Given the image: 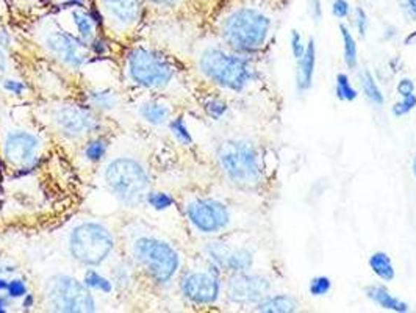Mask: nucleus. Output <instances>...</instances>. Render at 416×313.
<instances>
[{
	"instance_id": "12",
	"label": "nucleus",
	"mask_w": 416,
	"mask_h": 313,
	"mask_svg": "<svg viewBox=\"0 0 416 313\" xmlns=\"http://www.w3.org/2000/svg\"><path fill=\"white\" fill-rule=\"evenodd\" d=\"M271 291L270 279L249 271L230 272L226 282V296L235 305H257Z\"/></svg>"
},
{
	"instance_id": "19",
	"label": "nucleus",
	"mask_w": 416,
	"mask_h": 313,
	"mask_svg": "<svg viewBox=\"0 0 416 313\" xmlns=\"http://www.w3.org/2000/svg\"><path fill=\"white\" fill-rule=\"evenodd\" d=\"M254 265V254L246 248H229L221 271L243 272L249 271Z\"/></svg>"
},
{
	"instance_id": "50",
	"label": "nucleus",
	"mask_w": 416,
	"mask_h": 313,
	"mask_svg": "<svg viewBox=\"0 0 416 313\" xmlns=\"http://www.w3.org/2000/svg\"><path fill=\"white\" fill-rule=\"evenodd\" d=\"M415 41H416V32L410 33V35H408V36L405 38V44H407V46H412Z\"/></svg>"
},
{
	"instance_id": "38",
	"label": "nucleus",
	"mask_w": 416,
	"mask_h": 313,
	"mask_svg": "<svg viewBox=\"0 0 416 313\" xmlns=\"http://www.w3.org/2000/svg\"><path fill=\"white\" fill-rule=\"evenodd\" d=\"M351 4L347 0H333L332 4V15L337 19H346L351 16Z\"/></svg>"
},
{
	"instance_id": "22",
	"label": "nucleus",
	"mask_w": 416,
	"mask_h": 313,
	"mask_svg": "<svg viewBox=\"0 0 416 313\" xmlns=\"http://www.w3.org/2000/svg\"><path fill=\"white\" fill-rule=\"evenodd\" d=\"M368 265L373 271V274L375 277H379L380 281L384 282H391L396 277V270L391 257L387 254L384 251H377L371 254V257L368 258Z\"/></svg>"
},
{
	"instance_id": "16",
	"label": "nucleus",
	"mask_w": 416,
	"mask_h": 313,
	"mask_svg": "<svg viewBox=\"0 0 416 313\" xmlns=\"http://www.w3.org/2000/svg\"><path fill=\"white\" fill-rule=\"evenodd\" d=\"M314 68H317V44H314V39L310 38L307 43L304 55L298 60L296 85L299 91H307L312 88Z\"/></svg>"
},
{
	"instance_id": "2",
	"label": "nucleus",
	"mask_w": 416,
	"mask_h": 313,
	"mask_svg": "<svg viewBox=\"0 0 416 313\" xmlns=\"http://www.w3.org/2000/svg\"><path fill=\"white\" fill-rule=\"evenodd\" d=\"M199 69L207 80L219 88L241 92L255 77L249 55L208 48L199 57Z\"/></svg>"
},
{
	"instance_id": "46",
	"label": "nucleus",
	"mask_w": 416,
	"mask_h": 313,
	"mask_svg": "<svg viewBox=\"0 0 416 313\" xmlns=\"http://www.w3.org/2000/svg\"><path fill=\"white\" fill-rule=\"evenodd\" d=\"M151 2L157 4V5H162V6H172V5H176L179 0H151Z\"/></svg>"
},
{
	"instance_id": "27",
	"label": "nucleus",
	"mask_w": 416,
	"mask_h": 313,
	"mask_svg": "<svg viewBox=\"0 0 416 313\" xmlns=\"http://www.w3.org/2000/svg\"><path fill=\"white\" fill-rule=\"evenodd\" d=\"M106 151H109V141L102 137H96V138H91L90 141L85 144L83 154L88 162L99 163L102 162L104 157L106 155Z\"/></svg>"
},
{
	"instance_id": "10",
	"label": "nucleus",
	"mask_w": 416,
	"mask_h": 313,
	"mask_svg": "<svg viewBox=\"0 0 416 313\" xmlns=\"http://www.w3.org/2000/svg\"><path fill=\"white\" fill-rule=\"evenodd\" d=\"M219 271L210 263V268L205 271H190L183 274L180 281V291L186 301L194 305H213L216 302L223 290Z\"/></svg>"
},
{
	"instance_id": "8",
	"label": "nucleus",
	"mask_w": 416,
	"mask_h": 313,
	"mask_svg": "<svg viewBox=\"0 0 416 313\" xmlns=\"http://www.w3.org/2000/svg\"><path fill=\"white\" fill-rule=\"evenodd\" d=\"M46 304L55 312H96L90 288L71 276H52L44 285Z\"/></svg>"
},
{
	"instance_id": "9",
	"label": "nucleus",
	"mask_w": 416,
	"mask_h": 313,
	"mask_svg": "<svg viewBox=\"0 0 416 313\" xmlns=\"http://www.w3.org/2000/svg\"><path fill=\"white\" fill-rule=\"evenodd\" d=\"M186 218L194 229L204 235L223 232L230 223V213L223 202L210 197H197L186 205Z\"/></svg>"
},
{
	"instance_id": "35",
	"label": "nucleus",
	"mask_w": 416,
	"mask_h": 313,
	"mask_svg": "<svg viewBox=\"0 0 416 313\" xmlns=\"http://www.w3.org/2000/svg\"><path fill=\"white\" fill-rule=\"evenodd\" d=\"M27 293H29V288H27V284L24 279H10L6 296L10 299H21L27 295Z\"/></svg>"
},
{
	"instance_id": "17",
	"label": "nucleus",
	"mask_w": 416,
	"mask_h": 313,
	"mask_svg": "<svg viewBox=\"0 0 416 313\" xmlns=\"http://www.w3.org/2000/svg\"><path fill=\"white\" fill-rule=\"evenodd\" d=\"M365 293L375 305H379V307L384 310L394 312V313H407L410 310V307H408V304L405 301H402V299H399L398 296H394L393 293H390L384 287V285H370V287H366Z\"/></svg>"
},
{
	"instance_id": "21",
	"label": "nucleus",
	"mask_w": 416,
	"mask_h": 313,
	"mask_svg": "<svg viewBox=\"0 0 416 313\" xmlns=\"http://www.w3.org/2000/svg\"><path fill=\"white\" fill-rule=\"evenodd\" d=\"M139 115L147 124L165 125L171 121V110L160 101H147L139 109Z\"/></svg>"
},
{
	"instance_id": "7",
	"label": "nucleus",
	"mask_w": 416,
	"mask_h": 313,
	"mask_svg": "<svg viewBox=\"0 0 416 313\" xmlns=\"http://www.w3.org/2000/svg\"><path fill=\"white\" fill-rule=\"evenodd\" d=\"M127 72L132 82L147 90H163L172 82L176 71L162 53L137 48L127 55Z\"/></svg>"
},
{
	"instance_id": "30",
	"label": "nucleus",
	"mask_w": 416,
	"mask_h": 313,
	"mask_svg": "<svg viewBox=\"0 0 416 313\" xmlns=\"http://www.w3.org/2000/svg\"><path fill=\"white\" fill-rule=\"evenodd\" d=\"M167 125H169V130L172 133V137L176 138L180 144H183V146L193 144V137H191L190 130H188V125L185 123L183 116L172 118L171 121L167 123Z\"/></svg>"
},
{
	"instance_id": "11",
	"label": "nucleus",
	"mask_w": 416,
	"mask_h": 313,
	"mask_svg": "<svg viewBox=\"0 0 416 313\" xmlns=\"http://www.w3.org/2000/svg\"><path fill=\"white\" fill-rule=\"evenodd\" d=\"M53 124L68 138H80L97 132L100 129V121L96 111L88 105L63 104L55 109L52 115Z\"/></svg>"
},
{
	"instance_id": "33",
	"label": "nucleus",
	"mask_w": 416,
	"mask_h": 313,
	"mask_svg": "<svg viewBox=\"0 0 416 313\" xmlns=\"http://www.w3.org/2000/svg\"><path fill=\"white\" fill-rule=\"evenodd\" d=\"M332 290V281L327 276H317L313 277L310 284H308V291L314 298H321L328 295V291Z\"/></svg>"
},
{
	"instance_id": "51",
	"label": "nucleus",
	"mask_w": 416,
	"mask_h": 313,
	"mask_svg": "<svg viewBox=\"0 0 416 313\" xmlns=\"http://www.w3.org/2000/svg\"><path fill=\"white\" fill-rule=\"evenodd\" d=\"M412 174H413V177L416 179V155H415L413 162H412Z\"/></svg>"
},
{
	"instance_id": "1",
	"label": "nucleus",
	"mask_w": 416,
	"mask_h": 313,
	"mask_svg": "<svg viewBox=\"0 0 416 313\" xmlns=\"http://www.w3.org/2000/svg\"><path fill=\"white\" fill-rule=\"evenodd\" d=\"M219 33L230 50L252 55L265 48L271 33V19L254 6H240L223 19Z\"/></svg>"
},
{
	"instance_id": "37",
	"label": "nucleus",
	"mask_w": 416,
	"mask_h": 313,
	"mask_svg": "<svg viewBox=\"0 0 416 313\" xmlns=\"http://www.w3.org/2000/svg\"><path fill=\"white\" fill-rule=\"evenodd\" d=\"M354 25L357 29L360 36H365L368 32V15L366 11L361 8V6H357L354 11Z\"/></svg>"
},
{
	"instance_id": "24",
	"label": "nucleus",
	"mask_w": 416,
	"mask_h": 313,
	"mask_svg": "<svg viewBox=\"0 0 416 313\" xmlns=\"http://www.w3.org/2000/svg\"><path fill=\"white\" fill-rule=\"evenodd\" d=\"M72 19L78 32V38L86 44H90L92 39L96 38V29H97V24L92 21L90 11H85L82 8L76 10L72 13Z\"/></svg>"
},
{
	"instance_id": "32",
	"label": "nucleus",
	"mask_w": 416,
	"mask_h": 313,
	"mask_svg": "<svg viewBox=\"0 0 416 313\" xmlns=\"http://www.w3.org/2000/svg\"><path fill=\"white\" fill-rule=\"evenodd\" d=\"M416 109V95L402 96L398 102H394L391 106V115L394 118H404L408 113H412Z\"/></svg>"
},
{
	"instance_id": "3",
	"label": "nucleus",
	"mask_w": 416,
	"mask_h": 313,
	"mask_svg": "<svg viewBox=\"0 0 416 313\" xmlns=\"http://www.w3.org/2000/svg\"><path fill=\"white\" fill-rule=\"evenodd\" d=\"M216 158L224 176L240 188L252 190L261 182L260 157L244 139H226L218 146Z\"/></svg>"
},
{
	"instance_id": "26",
	"label": "nucleus",
	"mask_w": 416,
	"mask_h": 313,
	"mask_svg": "<svg viewBox=\"0 0 416 313\" xmlns=\"http://www.w3.org/2000/svg\"><path fill=\"white\" fill-rule=\"evenodd\" d=\"M335 95L341 102H354L359 97V91L354 88L351 78L345 72H338L335 78Z\"/></svg>"
},
{
	"instance_id": "47",
	"label": "nucleus",
	"mask_w": 416,
	"mask_h": 313,
	"mask_svg": "<svg viewBox=\"0 0 416 313\" xmlns=\"http://www.w3.org/2000/svg\"><path fill=\"white\" fill-rule=\"evenodd\" d=\"M8 284H10L8 279L0 276V293H6V290H8Z\"/></svg>"
},
{
	"instance_id": "4",
	"label": "nucleus",
	"mask_w": 416,
	"mask_h": 313,
	"mask_svg": "<svg viewBox=\"0 0 416 313\" xmlns=\"http://www.w3.org/2000/svg\"><path fill=\"white\" fill-rule=\"evenodd\" d=\"M133 260L157 285L169 284L180 270V256L174 246L157 237H139L132 246Z\"/></svg>"
},
{
	"instance_id": "15",
	"label": "nucleus",
	"mask_w": 416,
	"mask_h": 313,
	"mask_svg": "<svg viewBox=\"0 0 416 313\" xmlns=\"http://www.w3.org/2000/svg\"><path fill=\"white\" fill-rule=\"evenodd\" d=\"M100 5L110 21L120 27L137 24L141 15L139 0H100Z\"/></svg>"
},
{
	"instance_id": "18",
	"label": "nucleus",
	"mask_w": 416,
	"mask_h": 313,
	"mask_svg": "<svg viewBox=\"0 0 416 313\" xmlns=\"http://www.w3.org/2000/svg\"><path fill=\"white\" fill-rule=\"evenodd\" d=\"M298 307L296 298L282 293V295H268L255 305V310L261 313H293Z\"/></svg>"
},
{
	"instance_id": "29",
	"label": "nucleus",
	"mask_w": 416,
	"mask_h": 313,
	"mask_svg": "<svg viewBox=\"0 0 416 313\" xmlns=\"http://www.w3.org/2000/svg\"><path fill=\"white\" fill-rule=\"evenodd\" d=\"M146 202L149 204V207L155 211H165L169 210L176 201L169 195V193L165 191H149L146 196Z\"/></svg>"
},
{
	"instance_id": "20",
	"label": "nucleus",
	"mask_w": 416,
	"mask_h": 313,
	"mask_svg": "<svg viewBox=\"0 0 416 313\" xmlns=\"http://www.w3.org/2000/svg\"><path fill=\"white\" fill-rule=\"evenodd\" d=\"M86 105L99 113L113 111L118 106V96L111 90H90L85 95Z\"/></svg>"
},
{
	"instance_id": "45",
	"label": "nucleus",
	"mask_w": 416,
	"mask_h": 313,
	"mask_svg": "<svg viewBox=\"0 0 416 313\" xmlns=\"http://www.w3.org/2000/svg\"><path fill=\"white\" fill-rule=\"evenodd\" d=\"M33 305H35V296H33L32 293H27V295L22 298V307L30 309Z\"/></svg>"
},
{
	"instance_id": "28",
	"label": "nucleus",
	"mask_w": 416,
	"mask_h": 313,
	"mask_svg": "<svg viewBox=\"0 0 416 313\" xmlns=\"http://www.w3.org/2000/svg\"><path fill=\"white\" fill-rule=\"evenodd\" d=\"M83 284L90 290H96L99 293H104V295H109V293H111L113 288H115V284H113V281L106 279L96 270H88L85 272Z\"/></svg>"
},
{
	"instance_id": "43",
	"label": "nucleus",
	"mask_w": 416,
	"mask_h": 313,
	"mask_svg": "<svg viewBox=\"0 0 416 313\" xmlns=\"http://www.w3.org/2000/svg\"><path fill=\"white\" fill-rule=\"evenodd\" d=\"M6 71H8V58H6L4 49L0 48V80L4 78Z\"/></svg>"
},
{
	"instance_id": "31",
	"label": "nucleus",
	"mask_w": 416,
	"mask_h": 313,
	"mask_svg": "<svg viewBox=\"0 0 416 313\" xmlns=\"http://www.w3.org/2000/svg\"><path fill=\"white\" fill-rule=\"evenodd\" d=\"M204 110L208 118H212L213 121H219V119H223L227 115L229 105L219 97H208L204 102Z\"/></svg>"
},
{
	"instance_id": "25",
	"label": "nucleus",
	"mask_w": 416,
	"mask_h": 313,
	"mask_svg": "<svg viewBox=\"0 0 416 313\" xmlns=\"http://www.w3.org/2000/svg\"><path fill=\"white\" fill-rule=\"evenodd\" d=\"M341 43H343V58L349 69H355L359 66V48L354 35L349 30V27L340 24Z\"/></svg>"
},
{
	"instance_id": "34",
	"label": "nucleus",
	"mask_w": 416,
	"mask_h": 313,
	"mask_svg": "<svg viewBox=\"0 0 416 313\" xmlns=\"http://www.w3.org/2000/svg\"><path fill=\"white\" fill-rule=\"evenodd\" d=\"M2 90L6 92V95L22 96L27 91V85L22 82V80L8 77L2 80Z\"/></svg>"
},
{
	"instance_id": "5",
	"label": "nucleus",
	"mask_w": 416,
	"mask_h": 313,
	"mask_svg": "<svg viewBox=\"0 0 416 313\" xmlns=\"http://www.w3.org/2000/svg\"><path fill=\"white\" fill-rule=\"evenodd\" d=\"M105 183L120 202L138 205L146 201L151 179L143 165L135 158L118 157L106 165Z\"/></svg>"
},
{
	"instance_id": "42",
	"label": "nucleus",
	"mask_w": 416,
	"mask_h": 313,
	"mask_svg": "<svg viewBox=\"0 0 416 313\" xmlns=\"http://www.w3.org/2000/svg\"><path fill=\"white\" fill-rule=\"evenodd\" d=\"M308 5H310V15L313 18V21L319 24L321 19H323V6H321V0H310Z\"/></svg>"
},
{
	"instance_id": "36",
	"label": "nucleus",
	"mask_w": 416,
	"mask_h": 313,
	"mask_svg": "<svg viewBox=\"0 0 416 313\" xmlns=\"http://www.w3.org/2000/svg\"><path fill=\"white\" fill-rule=\"evenodd\" d=\"M290 48H291V53L293 57L298 60L304 55L307 44L304 43V39H302V35L298 30H291V35H290Z\"/></svg>"
},
{
	"instance_id": "6",
	"label": "nucleus",
	"mask_w": 416,
	"mask_h": 313,
	"mask_svg": "<svg viewBox=\"0 0 416 313\" xmlns=\"http://www.w3.org/2000/svg\"><path fill=\"white\" fill-rule=\"evenodd\" d=\"M69 254L83 266H99L115 249V237L104 224L86 221L72 229L68 242Z\"/></svg>"
},
{
	"instance_id": "13",
	"label": "nucleus",
	"mask_w": 416,
	"mask_h": 313,
	"mask_svg": "<svg viewBox=\"0 0 416 313\" xmlns=\"http://www.w3.org/2000/svg\"><path fill=\"white\" fill-rule=\"evenodd\" d=\"M46 48L58 62L69 66L72 69L82 68V66L90 62L91 57L90 44H86L78 36H74L63 30L50 32L46 36Z\"/></svg>"
},
{
	"instance_id": "41",
	"label": "nucleus",
	"mask_w": 416,
	"mask_h": 313,
	"mask_svg": "<svg viewBox=\"0 0 416 313\" xmlns=\"http://www.w3.org/2000/svg\"><path fill=\"white\" fill-rule=\"evenodd\" d=\"M399 5L408 21H416V0H399Z\"/></svg>"
},
{
	"instance_id": "44",
	"label": "nucleus",
	"mask_w": 416,
	"mask_h": 313,
	"mask_svg": "<svg viewBox=\"0 0 416 313\" xmlns=\"http://www.w3.org/2000/svg\"><path fill=\"white\" fill-rule=\"evenodd\" d=\"M53 2L62 6H77V8H82V6H85L86 0H53Z\"/></svg>"
},
{
	"instance_id": "39",
	"label": "nucleus",
	"mask_w": 416,
	"mask_h": 313,
	"mask_svg": "<svg viewBox=\"0 0 416 313\" xmlns=\"http://www.w3.org/2000/svg\"><path fill=\"white\" fill-rule=\"evenodd\" d=\"M90 50H91V53H94V55L104 57L105 53L110 50V46H109V43H106L102 36H96L90 43Z\"/></svg>"
},
{
	"instance_id": "49",
	"label": "nucleus",
	"mask_w": 416,
	"mask_h": 313,
	"mask_svg": "<svg viewBox=\"0 0 416 313\" xmlns=\"http://www.w3.org/2000/svg\"><path fill=\"white\" fill-rule=\"evenodd\" d=\"M396 29L394 27H391V25H388L387 29H385V39H391V38H394L396 36Z\"/></svg>"
},
{
	"instance_id": "40",
	"label": "nucleus",
	"mask_w": 416,
	"mask_h": 313,
	"mask_svg": "<svg viewBox=\"0 0 416 313\" xmlns=\"http://www.w3.org/2000/svg\"><path fill=\"white\" fill-rule=\"evenodd\" d=\"M396 91H398V95L402 96H408V95H413L415 92V82L412 78L404 77L401 78L398 85H396Z\"/></svg>"
},
{
	"instance_id": "23",
	"label": "nucleus",
	"mask_w": 416,
	"mask_h": 313,
	"mask_svg": "<svg viewBox=\"0 0 416 313\" xmlns=\"http://www.w3.org/2000/svg\"><path fill=\"white\" fill-rule=\"evenodd\" d=\"M359 82L361 92H363L365 97L375 106H382L385 104V97L382 95V90L379 88L377 80L373 76L371 71L363 69L359 74Z\"/></svg>"
},
{
	"instance_id": "48",
	"label": "nucleus",
	"mask_w": 416,
	"mask_h": 313,
	"mask_svg": "<svg viewBox=\"0 0 416 313\" xmlns=\"http://www.w3.org/2000/svg\"><path fill=\"white\" fill-rule=\"evenodd\" d=\"M8 299L10 298H5L4 295H0V313L6 312V307H8Z\"/></svg>"
},
{
	"instance_id": "14",
	"label": "nucleus",
	"mask_w": 416,
	"mask_h": 313,
	"mask_svg": "<svg viewBox=\"0 0 416 313\" xmlns=\"http://www.w3.org/2000/svg\"><path fill=\"white\" fill-rule=\"evenodd\" d=\"M39 139L25 130H13L5 137L4 157L15 168H32L39 157Z\"/></svg>"
}]
</instances>
